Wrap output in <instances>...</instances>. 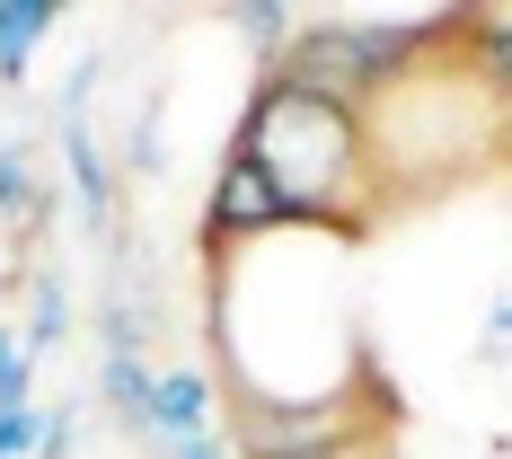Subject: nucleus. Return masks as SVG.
Segmentation results:
<instances>
[{"label":"nucleus","instance_id":"obj_1","mask_svg":"<svg viewBox=\"0 0 512 459\" xmlns=\"http://www.w3.org/2000/svg\"><path fill=\"white\" fill-rule=\"evenodd\" d=\"M230 151H248L256 168L274 177L292 230H336V239H354L362 221H371L380 168H371L362 115H345V106L301 98V89H283V80H256V98H248V115H239V142H230Z\"/></svg>","mask_w":512,"mask_h":459},{"label":"nucleus","instance_id":"obj_2","mask_svg":"<svg viewBox=\"0 0 512 459\" xmlns=\"http://www.w3.org/2000/svg\"><path fill=\"white\" fill-rule=\"evenodd\" d=\"M239 451L248 459H345V451H371V442H362L354 389H327V398H239Z\"/></svg>","mask_w":512,"mask_h":459},{"label":"nucleus","instance_id":"obj_3","mask_svg":"<svg viewBox=\"0 0 512 459\" xmlns=\"http://www.w3.org/2000/svg\"><path fill=\"white\" fill-rule=\"evenodd\" d=\"M265 230H292V212H283L274 177L248 151H230L221 177H212V195H204V239L212 248H239V239H265Z\"/></svg>","mask_w":512,"mask_h":459},{"label":"nucleus","instance_id":"obj_4","mask_svg":"<svg viewBox=\"0 0 512 459\" xmlns=\"http://www.w3.org/2000/svg\"><path fill=\"white\" fill-rule=\"evenodd\" d=\"M212 371H159L151 407H142V433L133 442H177V433H212Z\"/></svg>","mask_w":512,"mask_h":459},{"label":"nucleus","instance_id":"obj_5","mask_svg":"<svg viewBox=\"0 0 512 459\" xmlns=\"http://www.w3.org/2000/svg\"><path fill=\"white\" fill-rule=\"evenodd\" d=\"M62 124V168H71V195H80V221L106 239V221H115V186H106V159H98V133H89V115H53Z\"/></svg>","mask_w":512,"mask_h":459},{"label":"nucleus","instance_id":"obj_6","mask_svg":"<svg viewBox=\"0 0 512 459\" xmlns=\"http://www.w3.org/2000/svg\"><path fill=\"white\" fill-rule=\"evenodd\" d=\"M53 27H62V0H0V80H27Z\"/></svg>","mask_w":512,"mask_h":459},{"label":"nucleus","instance_id":"obj_7","mask_svg":"<svg viewBox=\"0 0 512 459\" xmlns=\"http://www.w3.org/2000/svg\"><path fill=\"white\" fill-rule=\"evenodd\" d=\"M151 354H106L98 362V407L124 424V433H142V407H151Z\"/></svg>","mask_w":512,"mask_h":459},{"label":"nucleus","instance_id":"obj_8","mask_svg":"<svg viewBox=\"0 0 512 459\" xmlns=\"http://www.w3.org/2000/svg\"><path fill=\"white\" fill-rule=\"evenodd\" d=\"M0 221L9 230H36L45 221V177H36V159L18 133H0Z\"/></svg>","mask_w":512,"mask_h":459},{"label":"nucleus","instance_id":"obj_9","mask_svg":"<svg viewBox=\"0 0 512 459\" xmlns=\"http://www.w3.org/2000/svg\"><path fill=\"white\" fill-rule=\"evenodd\" d=\"M460 53H468V71L495 89V106L512 115V18H468V27H460Z\"/></svg>","mask_w":512,"mask_h":459},{"label":"nucleus","instance_id":"obj_10","mask_svg":"<svg viewBox=\"0 0 512 459\" xmlns=\"http://www.w3.org/2000/svg\"><path fill=\"white\" fill-rule=\"evenodd\" d=\"M71 336V292H62V274H36L27 283V354H53Z\"/></svg>","mask_w":512,"mask_h":459},{"label":"nucleus","instance_id":"obj_11","mask_svg":"<svg viewBox=\"0 0 512 459\" xmlns=\"http://www.w3.org/2000/svg\"><path fill=\"white\" fill-rule=\"evenodd\" d=\"M9 407H36V354H27V336L0 327V415Z\"/></svg>","mask_w":512,"mask_h":459},{"label":"nucleus","instance_id":"obj_12","mask_svg":"<svg viewBox=\"0 0 512 459\" xmlns=\"http://www.w3.org/2000/svg\"><path fill=\"white\" fill-rule=\"evenodd\" d=\"M239 27H248V45H256V53H283L292 36H301V18H292L283 0H248V9H239Z\"/></svg>","mask_w":512,"mask_h":459},{"label":"nucleus","instance_id":"obj_13","mask_svg":"<svg viewBox=\"0 0 512 459\" xmlns=\"http://www.w3.org/2000/svg\"><path fill=\"white\" fill-rule=\"evenodd\" d=\"M142 459H239V442H221V433H177V442H142Z\"/></svg>","mask_w":512,"mask_h":459},{"label":"nucleus","instance_id":"obj_14","mask_svg":"<svg viewBox=\"0 0 512 459\" xmlns=\"http://www.w3.org/2000/svg\"><path fill=\"white\" fill-rule=\"evenodd\" d=\"M71 442H80V415H71V407L36 415V459H71Z\"/></svg>","mask_w":512,"mask_h":459},{"label":"nucleus","instance_id":"obj_15","mask_svg":"<svg viewBox=\"0 0 512 459\" xmlns=\"http://www.w3.org/2000/svg\"><path fill=\"white\" fill-rule=\"evenodd\" d=\"M133 177H159V98H142L133 115Z\"/></svg>","mask_w":512,"mask_h":459},{"label":"nucleus","instance_id":"obj_16","mask_svg":"<svg viewBox=\"0 0 512 459\" xmlns=\"http://www.w3.org/2000/svg\"><path fill=\"white\" fill-rule=\"evenodd\" d=\"M36 415L45 407H9L0 415V459H36Z\"/></svg>","mask_w":512,"mask_h":459},{"label":"nucleus","instance_id":"obj_17","mask_svg":"<svg viewBox=\"0 0 512 459\" xmlns=\"http://www.w3.org/2000/svg\"><path fill=\"white\" fill-rule=\"evenodd\" d=\"M512 354V292L486 309V327H477V362H504Z\"/></svg>","mask_w":512,"mask_h":459},{"label":"nucleus","instance_id":"obj_18","mask_svg":"<svg viewBox=\"0 0 512 459\" xmlns=\"http://www.w3.org/2000/svg\"><path fill=\"white\" fill-rule=\"evenodd\" d=\"M345 459H354V451H345Z\"/></svg>","mask_w":512,"mask_h":459}]
</instances>
